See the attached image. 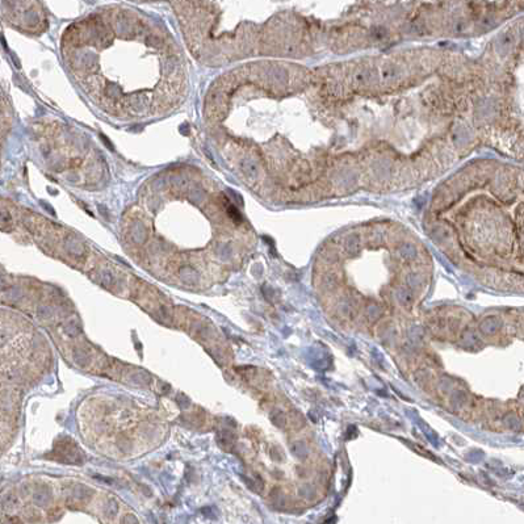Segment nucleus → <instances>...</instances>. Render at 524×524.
Returning a JSON list of instances; mask_svg holds the SVG:
<instances>
[{
  "label": "nucleus",
  "mask_w": 524,
  "mask_h": 524,
  "mask_svg": "<svg viewBox=\"0 0 524 524\" xmlns=\"http://www.w3.org/2000/svg\"><path fill=\"white\" fill-rule=\"evenodd\" d=\"M62 52L72 75L96 104L126 120L167 113L187 89L179 46L135 13L112 10L66 30Z\"/></svg>",
  "instance_id": "1"
}]
</instances>
